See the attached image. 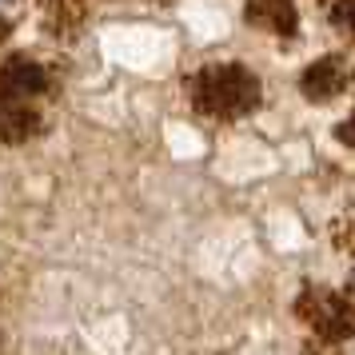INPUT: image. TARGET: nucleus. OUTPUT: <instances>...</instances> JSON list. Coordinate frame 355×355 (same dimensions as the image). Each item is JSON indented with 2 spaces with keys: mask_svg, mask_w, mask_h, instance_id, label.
Instances as JSON below:
<instances>
[{
  "mask_svg": "<svg viewBox=\"0 0 355 355\" xmlns=\"http://www.w3.org/2000/svg\"><path fill=\"white\" fill-rule=\"evenodd\" d=\"M49 100V72L33 60H12L0 72V140L20 144L40 128Z\"/></svg>",
  "mask_w": 355,
  "mask_h": 355,
  "instance_id": "f257e3e1",
  "label": "nucleus"
},
{
  "mask_svg": "<svg viewBox=\"0 0 355 355\" xmlns=\"http://www.w3.org/2000/svg\"><path fill=\"white\" fill-rule=\"evenodd\" d=\"M259 80L243 64H208L192 80V104L196 112L211 120H240L256 108Z\"/></svg>",
  "mask_w": 355,
  "mask_h": 355,
  "instance_id": "f03ea898",
  "label": "nucleus"
},
{
  "mask_svg": "<svg viewBox=\"0 0 355 355\" xmlns=\"http://www.w3.org/2000/svg\"><path fill=\"white\" fill-rule=\"evenodd\" d=\"M339 84H343V68L331 64V60H320V64L307 72V92L311 96H336Z\"/></svg>",
  "mask_w": 355,
  "mask_h": 355,
  "instance_id": "7ed1b4c3",
  "label": "nucleus"
}]
</instances>
